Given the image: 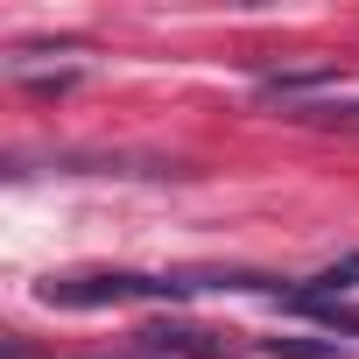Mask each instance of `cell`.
Masks as SVG:
<instances>
[{
  "label": "cell",
  "instance_id": "obj_7",
  "mask_svg": "<svg viewBox=\"0 0 359 359\" xmlns=\"http://www.w3.org/2000/svg\"><path fill=\"white\" fill-rule=\"evenodd\" d=\"M296 120H324V127H345V134H359V99H331V106H296Z\"/></svg>",
  "mask_w": 359,
  "mask_h": 359
},
{
  "label": "cell",
  "instance_id": "obj_6",
  "mask_svg": "<svg viewBox=\"0 0 359 359\" xmlns=\"http://www.w3.org/2000/svg\"><path fill=\"white\" fill-rule=\"evenodd\" d=\"M261 352H268V359H345V352L324 345V338H261Z\"/></svg>",
  "mask_w": 359,
  "mask_h": 359
},
{
  "label": "cell",
  "instance_id": "obj_5",
  "mask_svg": "<svg viewBox=\"0 0 359 359\" xmlns=\"http://www.w3.org/2000/svg\"><path fill=\"white\" fill-rule=\"evenodd\" d=\"M345 289H359V254H345V261H331L303 282V296H345Z\"/></svg>",
  "mask_w": 359,
  "mask_h": 359
},
{
  "label": "cell",
  "instance_id": "obj_3",
  "mask_svg": "<svg viewBox=\"0 0 359 359\" xmlns=\"http://www.w3.org/2000/svg\"><path fill=\"white\" fill-rule=\"evenodd\" d=\"M141 352H184V359H219V345H205V331H184V324H148V331H141Z\"/></svg>",
  "mask_w": 359,
  "mask_h": 359
},
{
  "label": "cell",
  "instance_id": "obj_1",
  "mask_svg": "<svg viewBox=\"0 0 359 359\" xmlns=\"http://www.w3.org/2000/svg\"><path fill=\"white\" fill-rule=\"evenodd\" d=\"M36 296H43V303H64V310H106V303H184V296H191V282H162V275H113V268H99V275H50Z\"/></svg>",
  "mask_w": 359,
  "mask_h": 359
},
{
  "label": "cell",
  "instance_id": "obj_4",
  "mask_svg": "<svg viewBox=\"0 0 359 359\" xmlns=\"http://www.w3.org/2000/svg\"><path fill=\"white\" fill-rule=\"evenodd\" d=\"M338 78H345L338 64H310V71H275V78H261V92H268V99H303V92L338 85Z\"/></svg>",
  "mask_w": 359,
  "mask_h": 359
},
{
  "label": "cell",
  "instance_id": "obj_2",
  "mask_svg": "<svg viewBox=\"0 0 359 359\" xmlns=\"http://www.w3.org/2000/svg\"><path fill=\"white\" fill-rule=\"evenodd\" d=\"M275 303H289V310H303V317H317V324H331V331L359 338V310H345L338 296H303V289H282Z\"/></svg>",
  "mask_w": 359,
  "mask_h": 359
}]
</instances>
